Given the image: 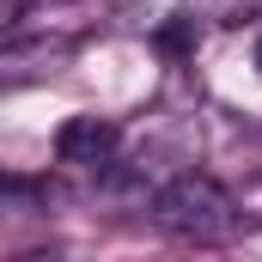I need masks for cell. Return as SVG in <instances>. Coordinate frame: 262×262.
I'll use <instances>...</instances> for the list:
<instances>
[{"label": "cell", "mask_w": 262, "mask_h": 262, "mask_svg": "<svg viewBox=\"0 0 262 262\" xmlns=\"http://www.w3.org/2000/svg\"><path fill=\"white\" fill-rule=\"evenodd\" d=\"M152 213H159V226L165 232H177V238H226L232 232V195L213 183V177H177L165 195L152 201Z\"/></svg>", "instance_id": "1"}, {"label": "cell", "mask_w": 262, "mask_h": 262, "mask_svg": "<svg viewBox=\"0 0 262 262\" xmlns=\"http://www.w3.org/2000/svg\"><path fill=\"white\" fill-rule=\"evenodd\" d=\"M250 67H256V79H262V31H256V49H250Z\"/></svg>", "instance_id": "3"}, {"label": "cell", "mask_w": 262, "mask_h": 262, "mask_svg": "<svg viewBox=\"0 0 262 262\" xmlns=\"http://www.w3.org/2000/svg\"><path fill=\"white\" fill-rule=\"evenodd\" d=\"M55 152H61V165H104V159L116 152V122H104V116H73V122H61V134H55Z\"/></svg>", "instance_id": "2"}]
</instances>
